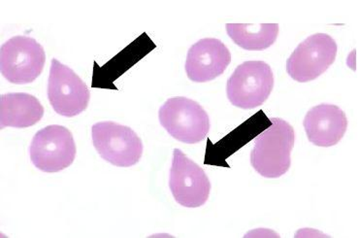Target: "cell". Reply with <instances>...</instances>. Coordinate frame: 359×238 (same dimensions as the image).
<instances>
[{
    "label": "cell",
    "instance_id": "obj_10",
    "mask_svg": "<svg viewBox=\"0 0 359 238\" xmlns=\"http://www.w3.org/2000/svg\"><path fill=\"white\" fill-rule=\"evenodd\" d=\"M231 62L229 48L216 38H203L192 45L187 55V75L192 82L205 83L216 79Z\"/></svg>",
    "mask_w": 359,
    "mask_h": 238
},
{
    "label": "cell",
    "instance_id": "obj_9",
    "mask_svg": "<svg viewBox=\"0 0 359 238\" xmlns=\"http://www.w3.org/2000/svg\"><path fill=\"white\" fill-rule=\"evenodd\" d=\"M169 188L180 205L196 209L208 201L211 182L202 167L180 149H175L169 176Z\"/></svg>",
    "mask_w": 359,
    "mask_h": 238
},
{
    "label": "cell",
    "instance_id": "obj_5",
    "mask_svg": "<svg viewBox=\"0 0 359 238\" xmlns=\"http://www.w3.org/2000/svg\"><path fill=\"white\" fill-rule=\"evenodd\" d=\"M92 138L101 158L113 166H133L142 157V140L130 126L100 121L93 126Z\"/></svg>",
    "mask_w": 359,
    "mask_h": 238
},
{
    "label": "cell",
    "instance_id": "obj_4",
    "mask_svg": "<svg viewBox=\"0 0 359 238\" xmlns=\"http://www.w3.org/2000/svg\"><path fill=\"white\" fill-rule=\"evenodd\" d=\"M46 62L44 48L34 38L18 35L0 50V70L5 79L16 85L34 82Z\"/></svg>",
    "mask_w": 359,
    "mask_h": 238
},
{
    "label": "cell",
    "instance_id": "obj_6",
    "mask_svg": "<svg viewBox=\"0 0 359 238\" xmlns=\"http://www.w3.org/2000/svg\"><path fill=\"white\" fill-rule=\"evenodd\" d=\"M76 153L72 131L59 125L48 126L37 131L29 147L32 163L48 173L62 171L72 166Z\"/></svg>",
    "mask_w": 359,
    "mask_h": 238
},
{
    "label": "cell",
    "instance_id": "obj_12",
    "mask_svg": "<svg viewBox=\"0 0 359 238\" xmlns=\"http://www.w3.org/2000/svg\"><path fill=\"white\" fill-rule=\"evenodd\" d=\"M44 116V107L34 95L25 93H4L0 98V126L25 128L36 125Z\"/></svg>",
    "mask_w": 359,
    "mask_h": 238
},
{
    "label": "cell",
    "instance_id": "obj_13",
    "mask_svg": "<svg viewBox=\"0 0 359 238\" xmlns=\"http://www.w3.org/2000/svg\"><path fill=\"white\" fill-rule=\"evenodd\" d=\"M226 32L235 44L248 51L271 47L279 35L278 24H226Z\"/></svg>",
    "mask_w": 359,
    "mask_h": 238
},
{
    "label": "cell",
    "instance_id": "obj_8",
    "mask_svg": "<svg viewBox=\"0 0 359 238\" xmlns=\"http://www.w3.org/2000/svg\"><path fill=\"white\" fill-rule=\"evenodd\" d=\"M48 98L55 113L72 118L88 108L90 93L87 84L72 68L53 59L48 81Z\"/></svg>",
    "mask_w": 359,
    "mask_h": 238
},
{
    "label": "cell",
    "instance_id": "obj_3",
    "mask_svg": "<svg viewBox=\"0 0 359 238\" xmlns=\"http://www.w3.org/2000/svg\"><path fill=\"white\" fill-rule=\"evenodd\" d=\"M274 88V74L262 60L241 63L226 84L227 98L232 105L249 110L264 105Z\"/></svg>",
    "mask_w": 359,
    "mask_h": 238
},
{
    "label": "cell",
    "instance_id": "obj_11",
    "mask_svg": "<svg viewBox=\"0 0 359 238\" xmlns=\"http://www.w3.org/2000/svg\"><path fill=\"white\" fill-rule=\"evenodd\" d=\"M303 126L311 143L327 148L336 145L344 138L348 119L337 105L323 103L308 111Z\"/></svg>",
    "mask_w": 359,
    "mask_h": 238
},
{
    "label": "cell",
    "instance_id": "obj_2",
    "mask_svg": "<svg viewBox=\"0 0 359 238\" xmlns=\"http://www.w3.org/2000/svg\"><path fill=\"white\" fill-rule=\"evenodd\" d=\"M158 118L164 130L180 143H201L211 128L208 114L203 107L184 96L166 100L159 108Z\"/></svg>",
    "mask_w": 359,
    "mask_h": 238
},
{
    "label": "cell",
    "instance_id": "obj_1",
    "mask_svg": "<svg viewBox=\"0 0 359 238\" xmlns=\"http://www.w3.org/2000/svg\"><path fill=\"white\" fill-rule=\"evenodd\" d=\"M272 125L255 139L251 164L262 177L280 178L292 166V151L295 143L292 126L280 118H270Z\"/></svg>",
    "mask_w": 359,
    "mask_h": 238
},
{
    "label": "cell",
    "instance_id": "obj_7",
    "mask_svg": "<svg viewBox=\"0 0 359 238\" xmlns=\"http://www.w3.org/2000/svg\"><path fill=\"white\" fill-rule=\"evenodd\" d=\"M337 52V43L330 35H311L288 58L287 74L299 83L317 79L334 63Z\"/></svg>",
    "mask_w": 359,
    "mask_h": 238
}]
</instances>
